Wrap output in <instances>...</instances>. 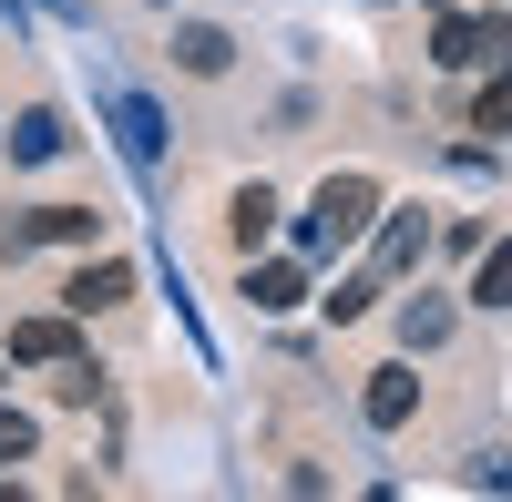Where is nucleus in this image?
Returning a JSON list of instances; mask_svg holds the SVG:
<instances>
[{"mask_svg":"<svg viewBox=\"0 0 512 502\" xmlns=\"http://www.w3.org/2000/svg\"><path fill=\"white\" fill-rule=\"evenodd\" d=\"M369 226H379V185H369V175H328V185L308 195L297 257H328V246H349V236H369Z\"/></svg>","mask_w":512,"mask_h":502,"instance_id":"f257e3e1","label":"nucleus"},{"mask_svg":"<svg viewBox=\"0 0 512 502\" xmlns=\"http://www.w3.org/2000/svg\"><path fill=\"white\" fill-rule=\"evenodd\" d=\"M431 62L441 72H502L512 62V11H441Z\"/></svg>","mask_w":512,"mask_h":502,"instance_id":"f03ea898","label":"nucleus"},{"mask_svg":"<svg viewBox=\"0 0 512 502\" xmlns=\"http://www.w3.org/2000/svg\"><path fill=\"white\" fill-rule=\"evenodd\" d=\"M31 246H103V216L93 205H31L0 226V257H31Z\"/></svg>","mask_w":512,"mask_h":502,"instance_id":"7ed1b4c3","label":"nucleus"},{"mask_svg":"<svg viewBox=\"0 0 512 502\" xmlns=\"http://www.w3.org/2000/svg\"><path fill=\"white\" fill-rule=\"evenodd\" d=\"M123 298H134V267H123V257H82L72 287H62L72 318H103V308H123Z\"/></svg>","mask_w":512,"mask_h":502,"instance_id":"20e7f679","label":"nucleus"},{"mask_svg":"<svg viewBox=\"0 0 512 502\" xmlns=\"http://www.w3.org/2000/svg\"><path fill=\"white\" fill-rule=\"evenodd\" d=\"M297 298H308V257H267V267L246 257V308L256 318H287Z\"/></svg>","mask_w":512,"mask_h":502,"instance_id":"39448f33","label":"nucleus"},{"mask_svg":"<svg viewBox=\"0 0 512 502\" xmlns=\"http://www.w3.org/2000/svg\"><path fill=\"white\" fill-rule=\"evenodd\" d=\"M359 410H369V431H400L410 410H420V380H410V359H390V369H369V390H359Z\"/></svg>","mask_w":512,"mask_h":502,"instance_id":"423d86ee","label":"nucleus"},{"mask_svg":"<svg viewBox=\"0 0 512 502\" xmlns=\"http://www.w3.org/2000/svg\"><path fill=\"white\" fill-rule=\"evenodd\" d=\"M113 134H123V164H134V175H154V164H164V123H154L144 93H113Z\"/></svg>","mask_w":512,"mask_h":502,"instance_id":"0eeeda50","label":"nucleus"},{"mask_svg":"<svg viewBox=\"0 0 512 502\" xmlns=\"http://www.w3.org/2000/svg\"><path fill=\"white\" fill-rule=\"evenodd\" d=\"M420 257H431V226H420V205H400V216L379 226V246H369V267H379V277H410Z\"/></svg>","mask_w":512,"mask_h":502,"instance_id":"6e6552de","label":"nucleus"},{"mask_svg":"<svg viewBox=\"0 0 512 502\" xmlns=\"http://www.w3.org/2000/svg\"><path fill=\"white\" fill-rule=\"evenodd\" d=\"M72 349H82L72 308H62V318H21V328H11V359H21V369H52V359H72Z\"/></svg>","mask_w":512,"mask_h":502,"instance_id":"1a4fd4ad","label":"nucleus"},{"mask_svg":"<svg viewBox=\"0 0 512 502\" xmlns=\"http://www.w3.org/2000/svg\"><path fill=\"white\" fill-rule=\"evenodd\" d=\"M62 144H72V123H62V113H52V103H31V113H21V123H11V164H52V154H62Z\"/></svg>","mask_w":512,"mask_h":502,"instance_id":"9d476101","label":"nucleus"},{"mask_svg":"<svg viewBox=\"0 0 512 502\" xmlns=\"http://www.w3.org/2000/svg\"><path fill=\"white\" fill-rule=\"evenodd\" d=\"M175 62H185V72H195V82H216V72H226V62H236V41H226V31H216V21H185V31H175Z\"/></svg>","mask_w":512,"mask_h":502,"instance_id":"9b49d317","label":"nucleus"},{"mask_svg":"<svg viewBox=\"0 0 512 502\" xmlns=\"http://www.w3.org/2000/svg\"><path fill=\"white\" fill-rule=\"evenodd\" d=\"M226 226H236V246L256 257V236L277 226V195H267V185H236V205H226Z\"/></svg>","mask_w":512,"mask_h":502,"instance_id":"f8f14e48","label":"nucleus"},{"mask_svg":"<svg viewBox=\"0 0 512 502\" xmlns=\"http://www.w3.org/2000/svg\"><path fill=\"white\" fill-rule=\"evenodd\" d=\"M441 339H451V308L441 298H410L400 308V349H441Z\"/></svg>","mask_w":512,"mask_h":502,"instance_id":"ddd939ff","label":"nucleus"},{"mask_svg":"<svg viewBox=\"0 0 512 502\" xmlns=\"http://www.w3.org/2000/svg\"><path fill=\"white\" fill-rule=\"evenodd\" d=\"M93 390H103V369L82 359V349H72V359H52V400H62V410H93Z\"/></svg>","mask_w":512,"mask_h":502,"instance_id":"4468645a","label":"nucleus"},{"mask_svg":"<svg viewBox=\"0 0 512 502\" xmlns=\"http://www.w3.org/2000/svg\"><path fill=\"white\" fill-rule=\"evenodd\" d=\"M472 308H512V246H482V267H472Z\"/></svg>","mask_w":512,"mask_h":502,"instance_id":"2eb2a0df","label":"nucleus"},{"mask_svg":"<svg viewBox=\"0 0 512 502\" xmlns=\"http://www.w3.org/2000/svg\"><path fill=\"white\" fill-rule=\"evenodd\" d=\"M472 134H512V72H492L472 93Z\"/></svg>","mask_w":512,"mask_h":502,"instance_id":"dca6fc26","label":"nucleus"},{"mask_svg":"<svg viewBox=\"0 0 512 502\" xmlns=\"http://www.w3.org/2000/svg\"><path fill=\"white\" fill-rule=\"evenodd\" d=\"M369 298H379V267H369V277H338V287H328L318 308H328L338 328H349V318H369Z\"/></svg>","mask_w":512,"mask_h":502,"instance_id":"f3484780","label":"nucleus"},{"mask_svg":"<svg viewBox=\"0 0 512 502\" xmlns=\"http://www.w3.org/2000/svg\"><path fill=\"white\" fill-rule=\"evenodd\" d=\"M31 451H41V421H31V410H11V400H0V462H31Z\"/></svg>","mask_w":512,"mask_h":502,"instance_id":"a211bd4d","label":"nucleus"},{"mask_svg":"<svg viewBox=\"0 0 512 502\" xmlns=\"http://www.w3.org/2000/svg\"><path fill=\"white\" fill-rule=\"evenodd\" d=\"M482 492H512V462H502V451H492V462H482Z\"/></svg>","mask_w":512,"mask_h":502,"instance_id":"6ab92c4d","label":"nucleus"}]
</instances>
